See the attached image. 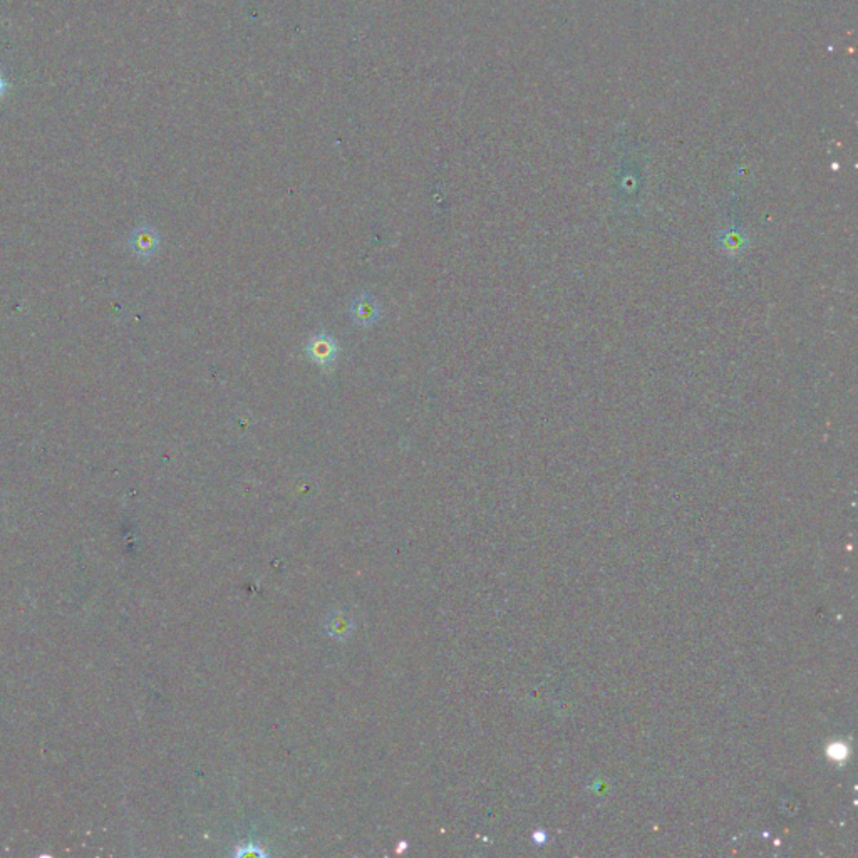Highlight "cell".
<instances>
[{"instance_id": "5b68a950", "label": "cell", "mask_w": 858, "mask_h": 858, "mask_svg": "<svg viewBox=\"0 0 858 858\" xmlns=\"http://www.w3.org/2000/svg\"><path fill=\"white\" fill-rule=\"evenodd\" d=\"M7 87H9V84H7V81H6V79H4V77H2V76H0V97H2V96H4V92H6V91H7Z\"/></svg>"}, {"instance_id": "3957f363", "label": "cell", "mask_w": 858, "mask_h": 858, "mask_svg": "<svg viewBox=\"0 0 858 858\" xmlns=\"http://www.w3.org/2000/svg\"><path fill=\"white\" fill-rule=\"evenodd\" d=\"M129 245H131L133 252L136 253L138 257L150 258L158 252V248H160V235H158L151 226L143 225L139 226L136 231H133L131 238H129Z\"/></svg>"}, {"instance_id": "277c9868", "label": "cell", "mask_w": 858, "mask_h": 858, "mask_svg": "<svg viewBox=\"0 0 858 858\" xmlns=\"http://www.w3.org/2000/svg\"><path fill=\"white\" fill-rule=\"evenodd\" d=\"M331 632H332V634H334V632L344 634V632H349V630H347V625H346V624H342V619H341V617H337V619H334V624H332V627H331Z\"/></svg>"}, {"instance_id": "7a4b0ae2", "label": "cell", "mask_w": 858, "mask_h": 858, "mask_svg": "<svg viewBox=\"0 0 858 858\" xmlns=\"http://www.w3.org/2000/svg\"><path fill=\"white\" fill-rule=\"evenodd\" d=\"M349 312L352 321L361 327L373 326L374 322H378L379 319H381V307H379V304L375 302L368 292H363V294L357 295L356 299L352 300Z\"/></svg>"}, {"instance_id": "6da1fadb", "label": "cell", "mask_w": 858, "mask_h": 858, "mask_svg": "<svg viewBox=\"0 0 858 858\" xmlns=\"http://www.w3.org/2000/svg\"><path fill=\"white\" fill-rule=\"evenodd\" d=\"M339 351H341V347H339L336 339H334L331 334L324 331L315 334L307 344L304 346V352L307 354L309 359L324 370L332 368V364L336 363Z\"/></svg>"}]
</instances>
